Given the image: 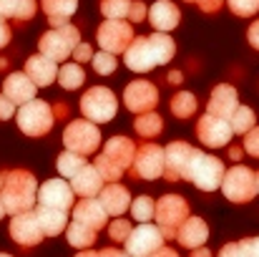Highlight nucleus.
<instances>
[{
	"label": "nucleus",
	"mask_w": 259,
	"mask_h": 257,
	"mask_svg": "<svg viewBox=\"0 0 259 257\" xmlns=\"http://www.w3.org/2000/svg\"><path fill=\"white\" fill-rule=\"evenodd\" d=\"M35 194H38V181H35V176L30 171L25 169L5 171V181H3V189H0L5 214L30 212L33 204H35Z\"/></svg>",
	"instance_id": "obj_1"
},
{
	"label": "nucleus",
	"mask_w": 259,
	"mask_h": 257,
	"mask_svg": "<svg viewBox=\"0 0 259 257\" xmlns=\"http://www.w3.org/2000/svg\"><path fill=\"white\" fill-rule=\"evenodd\" d=\"M224 164L222 159L211 157V154H204L199 149H194L191 159L186 162V167L181 171V179L191 181L194 187H199L201 192H214L222 187V179H224Z\"/></svg>",
	"instance_id": "obj_2"
},
{
	"label": "nucleus",
	"mask_w": 259,
	"mask_h": 257,
	"mask_svg": "<svg viewBox=\"0 0 259 257\" xmlns=\"http://www.w3.org/2000/svg\"><path fill=\"white\" fill-rule=\"evenodd\" d=\"M15 119H18V129L25 136H46L53 129V124H56L51 103L40 101V98H33V101L23 103L15 111Z\"/></svg>",
	"instance_id": "obj_3"
},
{
	"label": "nucleus",
	"mask_w": 259,
	"mask_h": 257,
	"mask_svg": "<svg viewBox=\"0 0 259 257\" xmlns=\"http://www.w3.org/2000/svg\"><path fill=\"white\" fill-rule=\"evenodd\" d=\"M78 43H81V33H78V28L71 25V23H66V25H58V28L43 33L38 48H40V53H43L46 58L61 63V61L71 58V53L76 51Z\"/></svg>",
	"instance_id": "obj_4"
},
{
	"label": "nucleus",
	"mask_w": 259,
	"mask_h": 257,
	"mask_svg": "<svg viewBox=\"0 0 259 257\" xmlns=\"http://www.w3.org/2000/svg\"><path fill=\"white\" fill-rule=\"evenodd\" d=\"M81 111H83V116H86L88 121L106 124V121H111L116 116L118 101H116V96H113L111 88L93 86V88H88L86 93H83V98H81Z\"/></svg>",
	"instance_id": "obj_5"
},
{
	"label": "nucleus",
	"mask_w": 259,
	"mask_h": 257,
	"mask_svg": "<svg viewBox=\"0 0 259 257\" xmlns=\"http://www.w3.org/2000/svg\"><path fill=\"white\" fill-rule=\"evenodd\" d=\"M154 217H156V225H159L164 240H166V237H176V230H179V227L184 225V219L189 217V204H186V199L179 197V194H166V197H161V199L156 202Z\"/></svg>",
	"instance_id": "obj_6"
},
{
	"label": "nucleus",
	"mask_w": 259,
	"mask_h": 257,
	"mask_svg": "<svg viewBox=\"0 0 259 257\" xmlns=\"http://www.w3.org/2000/svg\"><path fill=\"white\" fill-rule=\"evenodd\" d=\"M219 189L224 192V197H227L229 202H234V204H247V202H252L254 194H257V189H254V171L249 169V167L237 164V167L224 171V179H222V187H219Z\"/></svg>",
	"instance_id": "obj_7"
},
{
	"label": "nucleus",
	"mask_w": 259,
	"mask_h": 257,
	"mask_svg": "<svg viewBox=\"0 0 259 257\" xmlns=\"http://www.w3.org/2000/svg\"><path fill=\"white\" fill-rule=\"evenodd\" d=\"M63 146L68 152H76L81 157L93 154L101 146V131L96 129L93 121L81 119V121H71L63 131Z\"/></svg>",
	"instance_id": "obj_8"
},
{
	"label": "nucleus",
	"mask_w": 259,
	"mask_h": 257,
	"mask_svg": "<svg viewBox=\"0 0 259 257\" xmlns=\"http://www.w3.org/2000/svg\"><path fill=\"white\" fill-rule=\"evenodd\" d=\"M128 171L136 179H146V181L159 179L164 174V146H159V144L136 146V157H134Z\"/></svg>",
	"instance_id": "obj_9"
},
{
	"label": "nucleus",
	"mask_w": 259,
	"mask_h": 257,
	"mask_svg": "<svg viewBox=\"0 0 259 257\" xmlns=\"http://www.w3.org/2000/svg\"><path fill=\"white\" fill-rule=\"evenodd\" d=\"M159 247H164V235L159 230V225H139L131 230V235L126 237V255L128 257H149L156 252Z\"/></svg>",
	"instance_id": "obj_10"
},
{
	"label": "nucleus",
	"mask_w": 259,
	"mask_h": 257,
	"mask_svg": "<svg viewBox=\"0 0 259 257\" xmlns=\"http://www.w3.org/2000/svg\"><path fill=\"white\" fill-rule=\"evenodd\" d=\"M134 41V28L126 20H103L98 25V46L106 53H123Z\"/></svg>",
	"instance_id": "obj_11"
},
{
	"label": "nucleus",
	"mask_w": 259,
	"mask_h": 257,
	"mask_svg": "<svg viewBox=\"0 0 259 257\" xmlns=\"http://www.w3.org/2000/svg\"><path fill=\"white\" fill-rule=\"evenodd\" d=\"M196 136L204 146L209 149H219V146H227L229 139H232V126L227 119H219V116H211V114H204L196 124Z\"/></svg>",
	"instance_id": "obj_12"
},
{
	"label": "nucleus",
	"mask_w": 259,
	"mask_h": 257,
	"mask_svg": "<svg viewBox=\"0 0 259 257\" xmlns=\"http://www.w3.org/2000/svg\"><path fill=\"white\" fill-rule=\"evenodd\" d=\"M35 202L40 207H51V209H73V189L71 184H66L63 179H48L38 187Z\"/></svg>",
	"instance_id": "obj_13"
},
{
	"label": "nucleus",
	"mask_w": 259,
	"mask_h": 257,
	"mask_svg": "<svg viewBox=\"0 0 259 257\" xmlns=\"http://www.w3.org/2000/svg\"><path fill=\"white\" fill-rule=\"evenodd\" d=\"M123 103L131 114H146V111H154L156 103H159V91L156 86L149 84V81H131L123 91Z\"/></svg>",
	"instance_id": "obj_14"
},
{
	"label": "nucleus",
	"mask_w": 259,
	"mask_h": 257,
	"mask_svg": "<svg viewBox=\"0 0 259 257\" xmlns=\"http://www.w3.org/2000/svg\"><path fill=\"white\" fill-rule=\"evenodd\" d=\"M8 230H10V237H13L18 245H23V247H35V245H40V240H43V232H40V225H38L33 209H30V212L13 214Z\"/></svg>",
	"instance_id": "obj_15"
},
{
	"label": "nucleus",
	"mask_w": 259,
	"mask_h": 257,
	"mask_svg": "<svg viewBox=\"0 0 259 257\" xmlns=\"http://www.w3.org/2000/svg\"><path fill=\"white\" fill-rule=\"evenodd\" d=\"M191 154H194V149L186 141H171L169 146H164V174L161 176L169 181H179Z\"/></svg>",
	"instance_id": "obj_16"
},
{
	"label": "nucleus",
	"mask_w": 259,
	"mask_h": 257,
	"mask_svg": "<svg viewBox=\"0 0 259 257\" xmlns=\"http://www.w3.org/2000/svg\"><path fill=\"white\" fill-rule=\"evenodd\" d=\"M35 91H38V86L25 76V71H13L3 81V96H8L15 106H23V103L33 101Z\"/></svg>",
	"instance_id": "obj_17"
},
{
	"label": "nucleus",
	"mask_w": 259,
	"mask_h": 257,
	"mask_svg": "<svg viewBox=\"0 0 259 257\" xmlns=\"http://www.w3.org/2000/svg\"><path fill=\"white\" fill-rule=\"evenodd\" d=\"M237 106H239V93H237V88L229 84H219L214 88V93H211V98H209V106H206V114H211V116H219V119H232V114L237 111Z\"/></svg>",
	"instance_id": "obj_18"
},
{
	"label": "nucleus",
	"mask_w": 259,
	"mask_h": 257,
	"mask_svg": "<svg viewBox=\"0 0 259 257\" xmlns=\"http://www.w3.org/2000/svg\"><path fill=\"white\" fill-rule=\"evenodd\" d=\"M98 202H101V207L106 209V214L121 217V214L128 212V207H131V194H128V189L121 187L118 181H111V184H106V187L98 192Z\"/></svg>",
	"instance_id": "obj_19"
},
{
	"label": "nucleus",
	"mask_w": 259,
	"mask_h": 257,
	"mask_svg": "<svg viewBox=\"0 0 259 257\" xmlns=\"http://www.w3.org/2000/svg\"><path fill=\"white\" fill-rule=\"evenodd\" d=\"M73 222H81V225H86V227L98 232V230L106 227L108 214H106V209L101 207V202L96 197H86L78 204H73Z\"/></svg>",
	"instance_id": "obj_20"
},
{
	"label": "nucleus",
	"mask_w": 259,
	"mask_h": 257,
	"mask_svg": "<svg viewBox=\"0 0 259 257\" xmlns=\"http://www.w3.org/2000/svg\"><path fill=\"white\" fill-rule=\"evenodd\" d=\"M123 61H126V68H131L136 74L151 71L154 61H151V51H149V38L146 35H136L131 41V46L123 51Z\"/></svg>",
	"instance_id": "obj_21"
},
{
	"label": "nucleus",
	"mask_w": 259,
	"mask_h": 257,
	"mask_svg": "<svg viewBox=\"0 0 259 257\" xmlns=\"http://www.w3.org/2000/svg\"><path fill=\"white\" fill-rule=\"evenodd\" d=\"M146 18L151 20V28H156L159 33H169V30H174V28L179 25L181 10L174 5L171 0H156V3L149 8V15H146Z\"/></svg>",
	"instance_id": "obj_22"
},
{
	"label": "nucleus",
	"mask_w": 259,
	"mask_h": 257,
	"mask_svg": "<svg viewBox=\"0 0 259 257\" xmlns=\"http://www.w3.org/2000/svg\"><path fill=\"white\" fill-rule=\"evenodd\" d=\"M206 237H209V227H206V222H204L201 217H186L184 225L176 230L179 245H184V247H189V250L204 247Z\"/></svg>",
	"instance_id": "obj_23"
},
{
	"label": "nucleus",
	"mask_w": 259,
	"mask_h": 257,
	"mask_svg": "<svg viewBox=\"0 0 259 257\" xmlns=\"http://www.w3.org/2000/svg\"><path fill=\"white\" fill-rule=\"evenodd\" d=\"M101 154H103L106 159H111L118 169L126 171L131 167L134 157H136V144H134L131 139H126V136H113V139L106 141V146H103Z\"/></svg>",
	"instance_id": "obj_24"
},
{
	"label": "nucleus",
	"mask_w": 259,
	"mask_h": 257,
	"mask_svg": "<svg viewBox=\"0 0 259 257\" xmlns=\"http://www.w3.org/2000/svg\"><path fill=\"white\" fill-rule=\"evenodd\" d=\"M25 76L35 86H51L56 81V76H58V63L51 61V58H46L43 53L30 56L25 61Z\"/></svg>",
	"instance_id": "obj_25"
},
{
	"label": "nucleus",
	"mask_w": 259,
	"mask_h": 257,
	"mask_svg": "<svg viewBox=\"0 0 259 257\" xmlns=\"http://www.w3.org/2000/svg\"><path fill=\"white\" fill-rule=\"evenodd\" d=\"M35 219L40 225V232L43 237H56L61 232H66L68 227V212L66 209H51V207H35Z\"/></svg>",
	"instance_id": "obj_26"
},
{
	"label": "nucleus",
	"mask_w": 259,
	"mask_h": 257,
	"mask_svg": "<svg viewBox=\"0 0 259 257\" xmlns=\"http://www.w3.org/2000/svg\"><path fill=\"white\" fill-rule=\"evenodd\" d=\"M71 189H73V194H78L81 199L96 197V194L103 189V179H101V174L96 171V167L86 164V167H81V169L71 176Z\"/></svg>",
	"instance_id": "obj_27"
},
{
	"label": "nucleus",
	"mask_w": 259,
	"mask_h": 257,
	"mask_svg": "<svg viewBox=\"0 0 259 257\" xmlns=\"http://www.w3.org/2000/svg\"><path fill=\"white\" fill-rule=\"evenodd\" d=\"M40 8H43L48 23L53 28H58V25H66L71 20V15L78 10V0H43Z\"/></svg>",
	"instance_id": "obj_28"
},
{
	"label": "nucleus",
	"mask_w": 259,
	"mask_h": 257,
	"mask_svg": "<svg viewBox=\"0 0 259 257\" xmlns=\"http://www.w3.org/2000/svg\"><path fill=\"white\" fill-rule=\"evenodd\" d=\"M149 38V51H151V61L154 66H166L176 53V43L169 38V33H151Z\"/></svg>",
	"instance_id": "obj_29"
},
{
	"label": "nucleus",
	"mask_w": 259,
	"mask_h": 257,
	"mask_svg": "<svg viewBox=\"0 0 259 257\" xmlns=\"http://www.w3.org/2000/svg\"><path fill=\"white\" fill-rule=\"evenodd\" d=\"M66 240H68L76 250H88V247L96 245L98 232L86 227V225H81V222H68V227H66Z\"/></svg>",
	"instance_id": "obj_30"
},
{
	"label": "nucleus",
	"mask_w": 259,
	"mask_h": 257,
	"mask_svg": "<svg viewBox=\"0 0 259 257\" xmlns=\"http://www.w3.org/2000/svg\"><path fill=\"white\" fill-rule=\"evenodd\" d=\"M136 134L144 136V139H156L161 131H164V121L156 111H146V114H139L136 124H134Z\"/></svg>",
	"instance_id": "obj_31"
},
{
	"label": "nucleus",
	"mask_w": 259,
	"mask_h": 257,
	"mask_svg": "<svg viewBox=\"0 0 259 257\" xmlns=\"http://www.w3.org/2000/svg\"><path fill=\"white\" fill-rule=\"evenodd\" d=\"M56 81L61 84V88H66V91H76V88H81V86L86 84V71H83L78 63H66V66L58 68Z\"/></svg>",
	"instance_id": "obj_32"
},
{
	"label": "nucleus",
	"mask_w": 259,
	"mask_h": 257,
	"mask_svg": "<svg viewBox=\"0 0 259 257\" xmlns=\"http://www.w3.org/2000/svg\"><path fill=\"white\" fill-rule=\"evenodd\" d=\"M229 126H232V134H247L249 129L257 126V116H254V108L249 106H237V111L232 114L229 119Z\"/></svg>",
	"instance_id": "obj_33"
},
{
	"label": "nucleus",
	"mask_w": 259,
	"mask_h": 257,
	"mask_svg": "<svg viewBox=\"0 0 259 257\" xmlns=\"http://www.w3.org/2000/svg\"><path fill=\"white\" fill-rule=\"evenodd\" d=\"M196 111V96L189 91H179L171 98V114L176 119H189Z\"/></svg>",
	"instance_id": "obj_34"
},
{
	"label": "nucleus",
	"mask_w": 259,
	"mask_h": 257,
	"mask_svg": "<svg viewBox=\"0 0 259 257\" xmlns=\"http://www.w3.org/2000/svg\"><path fill=\"white\" fill-rule=\"evenodd\" d=\"M56 164H58L61 176H68V179H71V176L81 169V167H86V157H81V154H76V152H68V149H66V152L58 157V162H56Z\"/></svg>",
	"instance_id": "obj_35"
},
{
	"label": "nucleus",
	"mask_w": 259,
	"mask_h": 257,
	"mask_svg": "<svg viewBox=\"0 0 259 257\" xmlns=\"http://www.w3.org/2000/svg\"><path fill=\"white\" fill-rule=\"evenodd\" d=\"M154 207H156V202H154L151 197H146V194H144V197H136V199L131 202V207H128V209H131L134 219L144 225V222L154 219Z\"/></svg>",
	"instance_id": "obj_36"
},
{
	"label": "nucleus",
	"mask_w": 259,
	"mask_h": 257,
	"mask_svg": "<svg viewBox=\"0 0 259 257\" xmlns=\"http://www.w3.org/2000/svg\"><path fill=\"white\" fill-rule=\"evenodd\" d=\"M128 8H131V0H101V13L106 15V20L128 18Z\"/></svg>",
	"instance_id": "obj_37"
},
{
	"label": "nucleus",
	"mask_w": 259,
	"mask_h": 257,
	"mask_svg": "<svg viewBox=\"0 0 259 257\" xmlns=\"http://www.w3.org/2000/svg\"><path fill=\"white\" fill-rule=\"evenodd\" d=\"M93 167H96V171L101 174V179H103V181H108V184H111V181H118V179L123 176V169H118V167H116L111 159H106L103 154H98V157H96Z\"/></svg>",
	"instance_id": "obj_38"
},
{
	"label": "nucleus",
	"mask_w": 259,
	"mask_h": 257,
	"mask_svg": "<svg viewBox=\"0 0 259 257\" xmlns=\"http://www.w3.org/2000/svg\"><path fill=\"white\" fill-rule=\"evenodd\" d=\"M91 63H93V71H96V74H101V76H108V74H113V71L118 68L116 56H113V53H106V51L93 53Z\"/></svg>",
	"instance_id": "obj_39"
},
{
	"label": "nucleus",
	"mask_w": 259,
	"mask_h": 257,
	"mask_svg": "<svg viewBox=\"0 0 259 257\" xmlns=\"http://www.w3.org/2000/svg\"><path fill=\"white\" fill-rule=\"evenodd\" d=\"M227 5L239 18H252L259 13V0H227Z\"/></svg>",
	"instance_id": "obj_40"
},
{
	"label": "nucleus",
	"mask_w": 259,
	"mask_h": 257,
	"mask_svg": "<svg viewBox=\"0 0 259 257\" xmlns=\"http://www.w3.org/2000/svg\"><path fill=\"white\" fill-rule=\"evenodd\" d=\"M131 222L128 219H123V217H116L111 225H108V237L113 240V242H126V237L131 235Z\"/></svg>",
	"instance_id": "obj_41"
},
{
	"label": "nucleus",
	"mask_w": 259,
	"mask_h": 257,
	"mask_svg": "<svg viewBox=\"0 0 259 257\" xmlns=\"http://www.w3.org/2000/svg\"><path fill=\"white\" fill-rule=\"evenodd\" d=\"M35 10H38V3L35 0H18V10H15V15H13V20H30L33 15H35Z\"/></svg>",
	"instance_id": "obj_42"
},
{
	"label": "nucleus",
	"mask_w": 259,
	"mask_h": 257,
	"mask_svg": "<svg viewBox=\"0 0 259 257\" xmlns=\"http://www.w3.org/2000/svg\"><path fill=\"white\" fill-rule=\"evenodd\" d=\"M242 257H259V237H244L237 242Z\"/></svg>",
	"instance_id": "obj_43"
},
{
	"label": "nucleus",
	"mask_w": 259,
	"mask_h": 257,
	"mask_svg": "<svg viewBox=\"0 0 259 257\" xmlns=\"http://www.w3.org/2000/svg\"><path fill=\"white\" fill-rule=\"evenodd\" d=\"M244 149H247V154L259 157V126L249 129V131L244 134Z\"/></svg>",
	"instance_id": "obj_44"
},
{
	"label": "nucleus",
	"mask_w": 259,
	"mask_h": 257,
	"mask_svg": "<svg viewBox=\"0 0 259 257\" xmlns=\"http://www.w3.org/2000/svg\"><path fill=\"white\" fill-rule=\"evenodd\" d=\"M146 15H149V8H146L141 0H131V8H128V20H131V23H141V20H146Z\"/></svg>",
	"instance_id": "obj_45"
},
{
	"label": "nucleus",
	"mask_w": 259,
	"mask_h": 257,
	"mask_svg": "<svg viewBox=\"0 0 259 257\" xmlns=\"http://www.w3.org/2000/svg\"><path fill=\"white\" fill-rule=\"evenodd\" d=\"M91 58H93V48L81 41V43L76 46V51H73V63L81 66V63H86V61H91Z\"/></svg>",
	"instance_id": "obj_46"
},
{
	"label": "nucleus",
	"mask_w": 259,
	"mask_h": 257,
	"mask_svg": "<svg viewBox=\"0 0 259 257\" xmlns=\"http://www.w3.org/2000/svg\"><path fill=\"white\" fill-rule=\"evenodd\" d=\"M18 111V106L8 98V96H3L0 93V121H8V119H13V114Z\"/></svg>",
	"instance_id": "obj_47"
},
{
	"label": "nucleus",
	"mask_w": 259,
	"mask_h": 257,
	"mask_svg": "<svg viewBox=\"0 0 259 257\" xmlns=\"http://www.w3.org/2000/svg\"><path fill=\"white\" fill-rule=\"evenodd\" d=\"M184 3H196L199 10H204V13H217L224 0H184Z\"/></svg>",
	"instance_id": "obj_48"
},
{
	"label": "nucleus",
	"mask_w": 259,
	"mask_h": 257,
	"mask_svg": "<svg viewBox=\"0 0 259 257\" xmlns=\"http://www.w3.org/2000/svg\"><path fill=\"white\" fill-rule=\"evenodd\" d=\"M18 10V0H0V18H13Z\"/></svg>",
	"instance_id": "obj_49"
},
{
	"label": "nucleus",
	"mask_w": 259,
	"mask_h": 257,
	"mask_svg": "<svg viewBox=\"0 0 259 257\" xmlns=\"http://www.w3.org/2000/svg\"><path fill=\"white\" fill-rule=\"evenodd\" d=\"M247 41H249L252 48H257L259 51V20H254V23L249 25V30H247Z\"/></svg>",
	"instance_id": "obj_50"
},
{
	"label": "nucleus",
	"mask_w": 259,
	"mask_h": 257,
	"mask_svg": "<svg viewBox=\"0 0 259 257\" xmlns=\"http://www.w3.org/2000/svg\"><path fill=\"white\" fill-rule=\"evenodd\" d=\"M219 257H242V255H239V245H237V242L224 245V247L219 250Z\"/></svg>",
	"instance_id": "obj_51"
},
{
	"label": "nucleus",
	"mask_w": 259,
	"mask_h": 257,
	"mask_svg": "<svg viewBox=\"0 0 259 257\" xmlns=\"http://www.w3.org/2000/svg\"><path fill=\"white\" fill-rule=\"evenodd\" d=\"M8 41H10V28H8L5 18H0V48H5Z\"/></svg>",
	"instance_id": "obj_52"
},
{
	"label": "nucleus",
	"mask_w": 259,
	"mask_h": 257,
	"mask_svg": "<svg viewBox=\"0 0 259 257\" xmlns=\"http://www.w3.org/2000/svg\"><path fill=\"white\" fill-rule=\"evenodd\" d=\"M149 257H179V252H176V250H169V247H159L156 252H151Z\"/></svg>",
	"instance_id": "obj_53"
},
{
	"label": "nucleus",
	"mask_w": 259,
	"mask_h": 257,
	"mask_svg": "<svg viewBox=\"0 0 259 257\" xmlns=\"http://www.w3.org/2000/svg\"><path fill=\"white\" fill-rule=\"evenodd\" d=\"M98 257H128L126 252H121V250H113V247H106V250H101Z\"/></svg>",
	"instance_id": "obj_54"
},
{
	"label": "nucleus",
	"mask_w": 259,
	"mask_h": 257,
	"mask_svg": "<svg viewBox=\"0 0 259 257\" xmlns=\"http://www.w3.org/2000/svg\"><path fill=\"white\" fill-rule=\"evenodd\" d=\"M53 116H56V121H58V119H66V116H68V106H66V103H56Z\"/></svg>",
	"instance_id": "obj_55"
},
{
	"label": "nucleus",
	"mask_w": 259,
	"mask_h": 257,
	"mask_svg": "<svg viewBox=\"0 0 259 257\" xmlns=\"http://www.w3.org/2000/svg\"><path fill=\"white\" fill-rule=\"evenodd\" d=\"M191 257H211V252L204 247H196V250H191Z\"/></svg>",
	"instance_id": "obj_56"
},
{
	"label": "nucleus",
	"mask_w": 259,
	"mask_h": 257,
	"mask_svg": "<svg viewBox=\"0 0 259 257\" xmlns=\"http://www.w3.org/2000/svg\"><path fill=\"white\" fill-rule=\"evenodd\" d=\"M169 81H171V84H181V74H179V71H171V74H169Z\"/></svg>",
	"instance_id": "obj_57"
},
{
	"label": "nucleus",
	"mask_w": 259,
	"mask_h": 257,
	"mask_svg": "<svg viewBox=\"0 0 259 257\" xmlns=\"http://www.w3.org/2000/svg\"><path fill=\"white\" fill-rule=\"evenodd\" d=\"M229 157H232V159L237 162V159L242 157V149H237V146H234V149H229Z\"/></svg>",
	"instance_id": "obj_58"
},
{
	"label": "nucleus",
	"mask_w": 259,
	"mask_h": 257,
	"mask_svg": "<svg viewBox=\"0 0 259 257\" xmlns=\"http://www.w3.org/2000/svg\"><path fill=\"white\" fill-rule=\"evenodd\" d=\"M76 257H98V252H93V250H81Z\"/></svg>",
	"instance_id": "obj_59"
},
{
	"label": "nucleus",
	"mask_w": 259,
	"mask_h": 257,
	"mask_svg": "<svg viewBox=\"0 0 259 257\" xmlns=\"http://www.w3.org/2000/svg\"><path fill=\"white\" fill-rule=\"evenodd\" d=\"M254 189H257V194H259V171H254Z\"/></svg>",
	"instance_id": "obj_60"
},
{
	"label": "nucleus",
	"mask_w": 259,
	"mask_h": 257,
	"mask_svg": "<svg viewBox=\"0 0 259 257\" xmlns=\"http://www.w3.org/2000/svg\"><path fill=\"white\" fill-rule=\"evenodd\" d=\"M5 217V207H3V197H0V219Z\"/></svg>",
	"instance_id": "obj_61"
},
{
	"label": "nucleus",
	"mask_w": 259,
	"mask_h": 257,
	"mask_svg": "<svg viewBox=\"0 0 259 257\" xmlns=\"http://www.w3.org/2000/svg\"><path fill=\"white\" fill-rule=\"evenodd\" d=\"M3 181H5V171H0V189H3Z\"/></svg>",
	"instance_id": "obj_62"
},
{
	"label": "nucleus",
	"mask_w": 259,
	"mask_h": 257,
	"mask_svg": "<svg viewBox=\"0 0 259 257\" xmlns=\"http://www.w3.org/2000/svg\"><path fill=\"white\" fill-rule=\"evenodd\" d=\"M0 257H10V255H0Z\"/></svg>",
	"instance_id": "obj_63"
}]
</instances>
